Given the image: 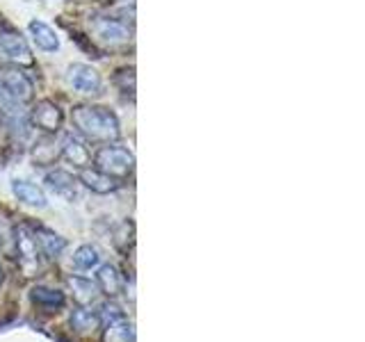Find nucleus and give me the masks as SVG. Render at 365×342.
Masks as SVG:
<instances>
[{
    "instance_id": "nucleus-1",
    "label": "nucleus",
    "mask_w": 365,
    "mask_h": 342,
    "mask_svg": "<svg viewBox=\"0 0 365 342\" xmlns=\"http://www.w3.org/2000/svg\"><path fill=\"white\" fill-rule=\"evenodd\" d=\"M71 123L76 135L85 142L94 144H112L121 137L119 117L108 105H94V103H80L71 108Z\"/></svg>"
},
{
    "instance_id": "nucleus-2",
    "label": "nucleus",
    "mask_w": 365,
    "mask_h": 342,
    "mask_svg": "<svg viewBox=\"0 0 365 342\" xmlns=\"http://www.w3.org/2000/svg\"><path fill=\"white\" fill-rule=\"evenodd\" d=\"M89 39L106 51L125 48L133 41V26L119 16H94L87 26Z\"/></svg>"
},
{
    "instance_id": "nucleus-3",
    "label": "nucleus",
    "mask_w": 365,
    "mask_h": 342,
    "mask_svg": "<svg viewBox=\"0 0 365 342\" xmlns=\"http://www.w3.org/2000/svg\"><path fill=\"white\" fill-rule=\"evenodd\" d=\"M91 167H96L103 174H108L117 180H125L133 176L135 171V155L125 146H119L117 142L103 144L98 151L91 157Z\"/></svg>"
},
{
    "instance_id": "nucleus-4",
    "label": "nucleus",
    "mask_w": 365,
    "mask_h": 342,
    "mask_svg": "<svg viewBox=\"0 0 365 342\" xmlns=\"http://www.w3.org/2000/svg\"><path fill=\"white\" fill-rule=\"evenodd\" d=\"M14 244H16V256H19V267L23 276L32 279L39 276L43 269V254L39 249L37 237H34L30 226H19L14 233Z\"/></svg>"
},
{
    "instance_id": "nucleus-5",
    "label": "nucleus",
    "mask_w": 365,
    "mask_h": 342,
    "mask_svg": "<svg viewBox=\"0 0 365 342\" xmlns=\"http://www.w3.org/2000/svg\"><path fill=\"white\" fill-rule=\"evenodd\" d=\"M0 121H3L16 137H26L32 128L28 105H23L21 100H16L3 85H0Z\"/></svg>"
},
{
    "instance_id": "nucleus-6",
    "label": "nucleus",
    "mask_w": 365,
    "mask_h": 342,
    "mask_svg": "<svg viewBox=\"0 0 365 342\" xmlns=\"http://www.w3.org/2000/svg\"><path fill=\"white\" fill-rule=\"evenodd\" d=\"M64 80H66L68 87H71L73 91H78V94H83V96H96L103 89L101 73L91 64H85V62L68 64Z\"/></svg>"
},
{
    "instance_id": "nucleus-7",
    "label": "nucleus",
    "mask_w": 365,
    "mask_h": 342,
    "mask_svg": "<svg viewBox=\"0 0 365 342\" xmlns=\"http://www.w3.org/2000/svg\"><path fill=\"white\" fill-rule=\"evenodd\" d=\"M62 121H64V114H62L60 105L51 98L37 100L34 103V108L30 110V125H34V128L41 130L43 135L60 133Z\"/></svg>"
},
{
    "instance_id": "nucleus-8",
    "label": "nucleus",
    "mask_w": 365,
    "mask_h": 342,
    "mask_svg": "<svg viewBox=\"0 0 365 342\" xmlns=\"http://www.w3.org/2000/svg\"><path fill=\"white\" fill-rule=\"evenodd\" d=\"M0 62L9 66H32L34 57L28 41L16 32H3L0 34Z\"/></svg>"
},
{
    "instance_id": "nucleus-9",
    "label": "nucleus",
    "mask_w": 365,
    "mask_h": 342,
    "mask_svg": "<svg viewBox=\"0 0 365 342\" xmlns=\"http://www.w3.org/2000/svg\"><path fill=\"white\" fill-rule=\"evenodd\" d=\"M0 85H3L11 96L21 100L23 105H30L34 98V85L28 78V73H23L19 66H9L0 71Z\"/></svg>"
},
{
    "instance_id": "nucleus-10",
    "label": "nucleus",
    "mask_w": 365,
    "mask_h": 342,
    "mask_svg": "<svg viewBox=\"0 0 365 342\" xmlns=\"http://www.w3.org/2000/svg\"><path fill=\"white\" fill-rule=\"evenodd\" d=\"M62 160H66L68 165H73L76 169H87L91 167V151L87 142L78 135H66L62 140V148H60Z\"/></svg>"
},
{
    "instance_id": "nucleus-11",
    "label": "nucleus",
    "mask_w": 365,
    "mask_h": 342,
    "mask_svg": "<svg viewBox=\"0 0 365 342\" xmlns=\"http://www.w3.org/2000/svg\"><path fill=\"white\" fill-rule=\"evenodd\" d=\"M78 182L83 187L91 190L94 194H112V192H117L123 185V180H117V178H112L108 174H103V171H98L96 167L80 169Z\"/></svg>"
},
{
    "instance_id": "nucleus-12",
    "label": "nucleus",
    "mask_w": 365,
    "mask_h": 342,
    "mask_svg": "<svg viewBox=\"0 0 365 342\" xmlns=\"http://www.w3.org/2000/svg\"><path fill=\"white\" fill-rule=\"evenodd\" d=\"M11 194L19 199V203L28 205V208H37V210H43L46 205H48V199H46V192L34 185L30 180H23V178H16L11 180Z\"/></svg>"
},
{
    "instance_id": "nucleus-13",
    "label": "nucleus",
    "mask_w": 365,
    "mask_h": 342,
    "mask_svg": "<svg viewBox=\"0 0 365 342\" xmlns=\"http://www.w3.org/2000/svg\"><path fill=\"white\" fill-rule=\"evenodd\" d=\"M28 32L32 37V43L37 46L39 51H43V53H57V51H60V37H57L55 28H51L46 21L32 19L28 23Z\"/></svg>"
},
{
    "instance_id": "nucleus-14",
    "label": "nucleus",
    "mask_w": 365,
    "mask_h": 342,
    "mask_svg": "<svg viewBox=\"0 0 365 342\" xmlns=\"http://www.w3.org/2000/svg\"><path fill=\"white\" fill-rule=\"evenodd\" d=\"M96 285H98L101 294H106V296H110V299H114V296L123 294L125 279L114 265H98L96 267Z\"/></svg>"
},
{
    "instance_id": "nucleus-15",
    "label": "nucleus",
    "mask_w": 365,
    "mask_h": 342,
    "mask_svg": "<svg viewBox=\"0 0 365 342\" xmlns=\"http://www.w3.org/2000/svg\"><path fill=\"white\" fill-rule=\"evenodd\" d=\"M43 182H46V187L48 190H53L57 197H62V199H76L78 197V178L76 176H71L68 171H64V169H53V171H48V174L43 176Z\"/></svg>"
},
{
    "instance_id": "nucleus-16",
    "label": "nucleus",
    "mask_w": 365,
    "mask_h": 342,
    "mask_svg": "<svg viewBox=\"0 0 365 342\" xmlns=\"http://www.w3.org/2000/svg\"><path fill=\"white\" fill-rule=\"evenodd\" d=\"M30 301L43 313H57L66 306V294L60 290L46 288V285H34L30 290Z\"/></svg>"
},
{
    "instance_id": "nucleus-17",
    "label": "nucleus",
    "mask_w": 365,
    "mask_h": 342,
    "mask_svg": "<svg viewBox=\"0 0 365 342\" xmlns=\"http://www.w3.org/2000/svg\"><path fill=\"white\" fill-rule=\"evenodd\" d=\"M30 228H32L34 237H37L39 249H41V254H43V256L57 258V256H60L62 251L66 249V239H64L60 233H55V231H51V228H46V226H41V224L30 226Z\"/></svg>"
},
{
    "instance_id": "nucleus-18",
    "label": "nucleus",
    "mask_w": 365,
    "mask_h": 342,
    "mask_svg": "<svg viewBox=\"0 0 365 342\" xmlns=\"http://www.w3.org/2000/svg\"><path fill=\"white\" fill-rule=\"evenodd\" d=\"M66 283H68V288H71L73 301L78 306H91V304H96L98 294H101L96 281H91L87 276H71Z\"/></svg>"
},
{
    "instance_id": "nucleus-19",
    "label": "nucleus",
    "mask_w": 365,
    "mask_h": 342,
    "mask_svg": "<svg viewBox=\"0 0 365 342\" xmlns=\"http://www.w3.org/2000/svg\"><path fill=\"white\" fill-rule=\"evenodd\" d=\"M101 315L98 311H91L89 306H78L71 313V326L78 333H91V331L101 328Z\"/></svg>"
},
{
    "instance_id": "nucleus-20",
    "label": "nucleus",
    "mask_w": 365,
    "mask_h": 342,
    "mask_svg": "<svg viewBox=\"0 0 365 342\" xmlns=\"http://www.w3.org/2000/svg\"><path fill=\"white\" fill-rule=\"evenodd\" d=\"M103 342H135V328L128 319H125V315L112 319V322L106 326Z\"/></svg>"
},
{
    "instance_id": "nucleus-21",
    "label": "nucleus",
    "mask_w": 365,
    "mask_h": 342,
    "mask_svg": "<svg viewBox=\"0 0 365 342\" xmlns=\"http://www.w3.org/2000/svg\"><path fill=\"white\" fill-rule=\"evenodd\" d=\"M73 267L78 271H91L101 265V251L94 247V244H80L76 251H73Z\"/></svg>"
},
{
    "instance_id": "nucleus-22",
    "label": "nucleus",
    "mask_w": 365,
    "mask_h": 342,
    "mask_svg": "<svg viewBox=\"0 0 365 342\" xmlns=\"http://www.w3.org/2000/svg\"><path fill=\"white\" fill-rule=\"evenodd\" d=\"M3 281H5V271H3V265H0V285H3Z\"/></svg>"
},
{
    "instance_id": "nucleus-23",
    "label": "nucleus",
    "mask_w": 365,
    "mask_h": 342,
    "mask_svg": "<svg viewBox=\"0 0 365 342\" xmlns=\"http://www.w3.org/2000/svg\"><path fill=\"white\" fill-rule=\"evenodd\" d=\"M78 3H85V0H78Z\"/></svg>"
}]
</instances>
